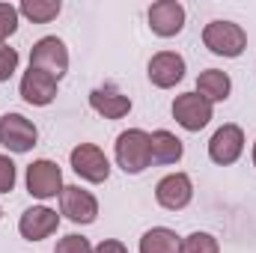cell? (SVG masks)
<instances>
[{
    "instance_id": "obj_1",
    "label": "cell",
    "mask_w": 256,
    "mask_h": 253,
    "mask_svg": "<svg viewBox=\"0 0 256 253\" xmlns=\"http://www.w3.org/2000/svg\"><path fill=\"white\" fill-rule=\"evenodd\" d=\"M202 45L218 57H242L248 48V33L236 21H208L202 30Z\"/></svg>"
},
{
    "instance_id": "obj_2",
    "label": "cell",
    "mask_w": 256,
    "mask_h": 253,
    "mask_svg": "<svg viewBox=\"0 0 256 253\" xmlns=\"http://www.w3.org/2000/svg\"><path fill=\"white\" fill-rule=\"evenodd\" d=\"M114 155H116V164H120L126 173H131V176L143 173V170L152 164L149 134H146L143 128H128V131H122V134L116 137Z\"/></svg>"
},
{
    "instance_id": "obj_3",
    "label": "cell",
    "mask_w": 256,
    "mask_h": 253,
    "mask_svg": "<svg viewBox=\"0 0 256 253\" xmlns=\"http://www.w3.org/2000/svg\"><path fill=\"white\" fill-rule=\"evenodd\" d=\"M68 161H72V170H74L84 182L102 185V182H108V176H110V161H108V155H104L96 143H78V146L72 149Z\"/></svg>"
},
{
    "instance_id": "obj_4",
    "label": "cell",
    "mask_w": 256,
    "mask_h": 253,
    "mask_svg": "<svg viewBox=\"0 0 256 253\" xmlns=\"http://www.w3.org/2000/svg\"><path fill=\"white\" fill-rule=\"evenodd\" d=\"M36 140H39V128L27 116H21V114H3L0 116V143L9 152L24 155L36 146Z\"/></svg>"
},
{
    "instance_id": "obj_5",
    "label": "cell",
    "mask_w": 256,
    "mask_h": 253,
    "mask_svg": "<svg viewBox=\"0 0 256 253\" xmlns=\"http://www.w3.org/2000/svg\"><path fill=\"white\" fill-rule=\"evenodd\" d=\"M30 66L42 68L48 74H54L57 80L68 72V48L63 39L57 36H42L33 48H30Z\"/></svg>"
},
{
    "instance_id": "obj_6",
    "label": "cell",
    "mask_w": 256,
    "mask_h": 253,
    "mask_svg": "<svg viewBox=\"0 0 256 253\" xmlns=\"http://www.w3.org/2000/svg\"><path fill=\"white\" fill-rule=\"evenodd\" d=\"M63 170L48 161V158H39L27 167V190L30 196L36 200H51V196H60L63 194Z\"/></svg>"
},
{
    "instance_id": "obj_7",
    "label": "cell",
    "mask_w": 256,
    "mask_h": 253,
    "mask_svg": "<svg viewBox=\"0 0 256 253\" xmlns=\"http://www.w3.org/2000/svg\"><path fill=\"white\" fill-rule=\"evenodd\" d=\"M212 114H214V104H208L200 92H182L173 102V120L185 128V131L206 128L212 122Z\"/></svg>"
},
{
    "instance_id": "obj_8",
    "label": "cell",
    "mask_w": 256,
    "mask_h": 253,
    "mask_svg": "<svg viewBox=\"0 0 256 253\" xmlns=\"http://www.w3.org/2000/svg\"><path fill=\"white\" fill-rule=\"evenodd\" d=\"M60 212L72 224L86 226L98 218V200L92 196V190L80 188V185H66L60 194Z\"/></svg>"
},
{
    "instance_id": "obj_9",
    "label": "cell",
    "mask_w": 256,
    "mask_h": 253,
    "mask_svg": "<svg viewBox=\"0 0 256 253\" xmlns=\"http://www.w3.org/2000/svg\"><path fill=\"white\" fill-rule=\"evenodd\" d=\"M242 152H244V131L238 126H232V122L220 126L208 140V158L220 167L236 164L242 158Z\"/></svg>"
},
{
    "instance_id": "obj_10",
    "label": "cell",
    "mask_w": 256,
    "mask_h": 253,
    "mask_svg": "<svg viewBox=\"0 0 256 253\" xmlns=\"http://www.w3.org/2000/svg\"><path fill=\"white\" fill-rule=\"evenodd\" d=\"M155 200L167 212H179L194 200V182L188 173H170L155 185Z\"/></svg>"
},
{
    "instance_id": "obj_11",
    "label": "cell",
    "mask_w": 256,
    "mask_h": 253,
    "mask_svg": "<svg viewBox=\"0 0 256 253\" xmlns=\"http://www.w3.org/2000/svg\"><path fill=\"white\" fill-rule=\"evenodd\" d=\"M149 27L155 36L170 39L185 27V6L179 0H158L149 6Z\"/></svg>"
},
{
    "instance_id": "obj_12",
    "label": "cell",
    "mask_w": 256,
    "mask_h": 253,
    "mask_svg": "<svg viewBox=\"0 0 256 253\" xmlns=\"http://www.w3.org/2000/svg\"><path fill=\"white\" fill-rule=\"evenodd\" d=\"M21 98L33 108H48L57 98V78L30 66L21 78Z\"/></svg>"
},
{
    "instance_id": "obj_13",
    "label": "cell",
    "mask_w": 256,
    "mask_h": 253,
    "mask_svg": "<svg viewBox=\"0 0 256 253\" xmlns=\"http://www.w3.org/2000/svg\"><path fill=\"white\" fill-rule=\"evenodd\" d=\"M146 74L158 90H170L185 78V57L176 51H158L146 66Z\"/></svg>"
},
{
    "instance_id": "obj_14",
    "label": "cell",
    "mask_w": 256,
    "mask_h": 253,
    "mask_svg": "<svg viewBox=\"0 0 256 253\" xmlns=\"http://www.w3.org/2000/svg\"><path fill=\"white\" fill-rule=\"evenodd\" d=\"M57 226H60V214H57L54 208H48V206H33V208H27V212L21 214V220H18V232H21L27 242H42V238L54 236Z\"/></svg>"
},
{
    "instance_id": "obj_15",
    "label": "cell",
    "mask_w": 256,
    "mask_h": 253,
    "mask_svg": "<svg viewBox=\"0 0 256 253\" xmlns=\"http://www.w3.org/2000/svg\"><path fill=\"white\" fill-rule=\"evenodd\" d=\"M90 108L104 120H122L131 114V98L126 92H120L114 84H104L90 92Z\"/></svg>"
},
{
    "instance_id": "obj_16",
    "label": "cell",
    "mask_w": 256,
    "mask_h": 253,
    "mask_svg": "<svg viewBox=\"0 0 256 253\" xmlns=\"http://www.w3.org/2000/svg\"><path fill=\"white\" fill-rule=\"evenodd\" d=\"M149 149H152V161L155 164H179L182 155H185V146L182 140L167 131V128H158L149 134Z\"/></svg>"
},
{
    "instance_id": "obj_17",
    "label": "cell",
    "mask_w": 256,
    "mask_h": 253,
    "mask_svg": "<svg viewBox=\"0 0 256 253\" xmlns=\"http://www.w3.org/2000/svg\"><path fill=\"white\" fill-rule=\"evenodd\" d=\"M230 90H232V80H230L226 72H220V68H206V72L196 78V90H194V92H200L208 104H218V102H226V98H230Z\"/></svg>"
},
{
    "instance_id": "obj_18",
    "label": "cell",
    "mask_w": 256,
    "mask_h": 253,
    "mask_svg": "<svg viewBox=\"0 0 256 253\" xmlns=\"http://www.w3.org/2000/svg\"><path fill=\"white\" fill-rule=\"evenodd\" d=\"M179 236L170 226H152L140 238V253H179Z\"/></svg>"
},
{
    "instance_id": "obj_19",
    "label": "cell",
    "mask_w": 256,
    "mask_h": 253,
    "mask_svg": "<svg viewBox=\"0 0 256 253\" xmlns=\"http://www.w3.org/2000/svg\"><path fill=\"white\" fill-rule=\"evenodd\" d=\"M60 9H63L60 0H24L18 6V15L30 18L33 24H48V21H54L60 15Z\"/></svg>"
},
{
    "instance_id": "obj_20",
    "label": "cell",
    "mask_w": 256,
    "mask_h": 253,
    "mask_svg": "<svg viewBox=\"0 0 256 253\" xmlns=\"http://www.w3.org/2000/svg\"><path fill=\"white\" fill-rule=\"evenodd\" d=\"M179 253H220V244L208 232H191L179 242Z\"/></svg>"
},
{
    "instance_id": "obj_21",
    "label": "cell",
    "mask_w": 256,
    "mask_h": 253,
    "mask_svg": "<svg viewBox=\"0 0 256 253\" xmlns=\"http://www.w3.org/2000/svg\"><path fill=\"white\" fill-rule=\"evenodd\" d=\"M18 30V6L0 3V42H6Z\"/></svg>"
},
{
    "instance_id": "obj_22",
    "label": "cell",
    "mask_w": 256,
    "mask_h": 253,
    "mask_svg": "<svg viewBox=\"0 0 256 253\" xmlns=\"http://www.w3.org/2000/svg\"><path fill=\"white\" fill-rule=\"evenodd\" d=\"M18 182V170H15V161L9 155H0V194H9Z\"/></svg>"
},
{
    "instance_id": "obj_23",
    "label": "cell",
    "mask_w": 256,
    "mask_h": 253,
    "mask_svg": "<svg viewBox=\"0 0 256 253\" xmlns=\"http://www.w3.org/2000/svg\"><path fill=\"white\" fill-rule=\"evenodd\" d=\"M54 253H92V244L84 236H66V238L57 242V250Z\"/></svg>"
},
{
    "instance_id": "obj_24",
    "label": "cell",
    "mask_w": 256,
    "mask_h": 253,
    "mask_svg": "<svg viewBox=\"0 0 256 253\" xmlns=\"http://www.w3.org/2000/svg\"><path fill=\"white\" fill-rule=\"evenodd\" d=\"M18 68V51L9 45H0V80H9Z\"/></svg>"
},
{
    "instance_id": "obj_25",
    "label": "cell",
    "mask_w": 256,
    "mask_h": 253,
    "mask_svg": "<svg viewBox=\"0 0 256 253\" xmlns=\"http://www.w3.org/2000/svg\"><path fill=\"white\" fill-rule=\"evenodd\" d=\"M92 253H128V248L122 242H116V238H104L102 244H96Z\"/></svg>"
},
{
    "instance_id": "obj_26",
    "label": "cell",
    "mask_w": 256,
    "mask_h": 253,
    "mask_svg": "<svg viewBox=\"0 0 256 253\" xmlns=\"http://www.w3.org/2000/svg\"><path fill=\"white\" fill-rule=\"evenodd\" d=\"M254 164H256V143H254Z\"/></svg>"
},
{
    "instance_id": "obj_27",
    "label": "cell",
    "mask_w": 256,
    "mask_h": 253,
    "mask_svg": "<svg viewBox=\"0 0 256 253\" xmlns=\"http://www.w3.org/2000/svg\"><path fill=\"white\" fill-rule=\"evenodd\" d=\"M0 218H3V208H0Z\"/></svg>"
},
{
    "instance_id": "obj_28",
    "label": "cell",
    "mask_w": 256,
    "mask_h": 253,
    "mask_svg": "<svg viewBox=\"0 0 256 253\" xmlns=\"http://www.w3.org/2000/svg\"><path fill=\"white\" fill-rule=\"evenodd\" d=\"M0 45H6V42H0Z\"/></svg>"
}]
</instances>
